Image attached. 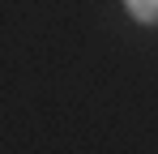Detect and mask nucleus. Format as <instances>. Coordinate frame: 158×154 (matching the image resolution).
I'll return each instance as SVG.
<instances>
[{
  "label": "nucleus",
  "instance_id": "f257e3e1",
  "mask_svg": "<svg viewBox=\"0 0 158 154\" xmlns=\"http://www.w3.org/2000/svg\"><path fill=\"white\" fill-rule=\"evenodd\" d=\"M124 4H128V13L137 22H150V26L158 22V0H124Z\"/></svg>",
  "mask_w": 158,
  "mask_h": 154
}]
</instances>
